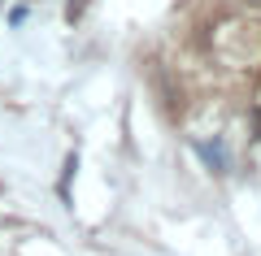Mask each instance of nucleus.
Here are the masks:
<instances>
[{
	"mask_svg": "<svg viewBox=\"0 0 261 256\" xmlns=\"http://www.w3.org/2000/svg\"><path fill=\"white\" fill-rule=\"evenodd\" d=\"M83 5H87V0H70V22L83 18Z\"/></svg>",
	"mask_w": 261,
	"mask_h": 256,
	"instance_id": "obj_1",
	"label": "nucleus"
},
{
	"mask_svg": "<svg viewBox=\"0 0 261 256\" xmlns=\"http://www.w3.org/2000/svg\"><path fill=\"white\" fill-rule=\"evenodd\" d=\"M252 130H257V139H261V109L252 113Z\"/></svg>",
	"mask_w": 261,
	"mask_h": 256,
	"instance_id": "obj_2",
	"label": "nucleus"
}]
</instances>
